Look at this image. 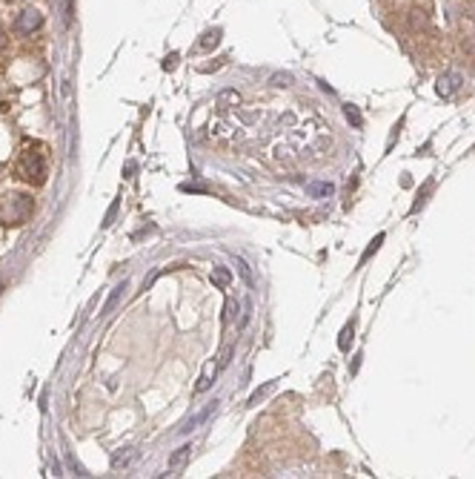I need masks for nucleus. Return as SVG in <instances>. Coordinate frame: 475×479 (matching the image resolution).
<instances>
[{"label":"nucleus","instance_id":"obj_7","mask_svg":"<svg viewBox=\"0 0 475 479\" xmlns=\"http://www.w3.org/2000/svg\"><path fill=\"white\" fill-rule=\"evenodd\" d=\"M212 282H215V287L227 290V287H229V282H232V273L227 270V267H215V273H212Z\"/></svg>","mask_w":475,"mask_h":479},{"label":"nucleus","instance_id":"obj_9","mask_svg":"<svg viewBox=\"0 0 475 479\" xmlns=\"http://www.w3.org/2000/svg\"><path fill=\"white\" fill-rule=\"evenodd\" d=\"M306 190H309V195H329L332 193V184H309Z\"/></svg>","mask_w":475,"mask_h":479},{"label":"nucleus","instance_id":"obj_13","mask_svg":"<svg viewBox=\"0 0 475 479\" xmlns=\"http://www.w3.org/2000/svg\"><path fill=\"white\" fill-rule=\"evenodd\" d=\"M381 242H384V232H378V235H375V242L369 244V250L364 253V258H361V261H367V258H369V256H372V253H375L378 247H381Z\"/></svg>","mask_w":475,"mask_h":479},{"label":"nucleus","instance_id":"obj_16","mask_svg":"<svg viewBox=\"0 0 475 479\" xmlns=\"http://www.w3.org/2000/svg\"><path fill=\"white\" fill-rule=\"evenodd\" d=\"M272 81H275V86H287V83L292 81V75H275Z\"/></svg>","mask_w":475,"mask_h":479},{"label":"nucleus","instance_id":"obj_17","mask_svg":"<svg viewBox=\"0 0 475 479\" xmlns=\"http://www.w3.org/2000/svg\"><path fill=\"white\" fill-rule=\"evenodd\" d=\"M175 64H178V55H169L166 64H164V69H175Z\"/></svg>","mask_w":475,"mask_h":479},{"label":"nucleus","instance_id":"obj_19","mask_svg":"<svg viewBox=\"0 0 475 479\" xmlns=\"http://www.w3.org/2000/svg\"><path fill=\"white\" fill-rule=\"evenodd\" d=\"M0 290H3V284H0Z\"/></svg>","mask_w":475,"mask_h":479},{"label":"nucleus","instance_id":"obj_4","mask_svg":"<svg viewBox=\"0 0 475 479\" xmlns=\"http://www.w3.org/2000/svg\"><path fill=\"white\" fill-rule=\"evenodd\" d=\"M461 89V78L458 75H444L438 81V95H444V98H450V95H455Z\"/></svg>","mask_w":475,"mask_h":479},{"label":"nucleus","instance_id":"obj_3","mask_svg":"<svg viewBox=\"0 0 475 479\" xmlns=\"http://www.w3.org/2000/svg\"><path fill=\"white\" fill-rule=\"evenodd\" d=\"M41 23H43L41 12L26 9V12H20L17 20H15V32H17V35H29V32H35V29H41Z\"/></svg>","mask_w":475,"mask_h":479},{"label":"nucleus","instance_id":"obj_1","mask_svg":"<svg viewBox=\"0 0 475 479\" xmlns=\"http://www.w3.org/2000/svg\"><path fill=\"white\" fill-rule=\"evenodd\" d=\"M15 172H17V178H23L26 184L41 187L46 181V175H49V149L43 144H38V141L26 144L20 149V155H17Z\"/></svg>","mask_w":475,"mask_h":479},{"label":"nucleus","instance_id":"obj_5","mask_svg":"<svg viewBox=\"0 0 475 479\" xmlns=\"http://www.w3.org/2000/svg\"><path fill=\"white\" fill-rule=\"evenodd\" d=\"M218 362H206V368H204V373H201V379H198V387H195V391L198 394H204V391H209V387H212V382H215V376H218Z\"/></svg>","mask_w":475,"mask_h":479},{"label":"nucleus","instance_id":"obj_14","mask_svg":"<svg viewBox=\"0 0 475 479\" xmlns=\"http://www.w3.org/2000/svg\"><path fill=\"white\" fill-rule=\"evenodd\" d=\"M120 293H123V284H120V287H118V290L112 293V298H109V305H106V310H104V313H109V310H112V307L118 305V298H120Z\"/></svg>","mask_w":475,"mask_h":479},{"label":"nucleus","instance_id":"obj_12","mask_svg":"<svg viewBox=\"0 0 475 479\" xmlns=\"http://www.w3.org/2000/svg\"><path fill=\"white\" fill-rule=\"evenodd\" d=\"M229 359H232V345H227L224 350H220V356H218V368H227Z\"/></svg>","mask_w":475,"mask_h":479},{"label":"nucleus","instance_id":"obj_15","mask_svg":"<svg viewBox=\"0 0 475 479\" xmlns=\"http://www.w3.org/2000/svg\"><path fill=\"white\" fill-rule=\"evenodd\" d=\"M346 118H350V121H353L355 127H361V115H358L353 106H346Z\"/></svg>","mask_w":475,"mask_h":479},{"label":"nucleus","instance_id":"obj_6","mask_svg":"<svg viewBox=\"0 0 475 479\" xmlns=\"http://www.w3.org/2000/svg\"><path fill=\"white\" fill-rule=\"evenodd\" d=\"M189 457H192V447H189V445H183V447H178V451L172 454V459H169V471L172 473H178L186 462H189Z\"/></svg>","mask_w":475,"mask_h":479},{"label":"nucleus","instance_id":"obj_18","mask_svg":"<svg viewBox=\"0 0 475 479\" xmlns=\"http://www.w3.org/2000/svg\"><path fill=\"white\" fill-rule=\"evenodd\" d=\"M3 46H6V35H3V29H0V52H3Z\"/></svg>","mask_w":475,"mask_h":479},{"label":"nucleus","instance_id":"obj_2","mask_svg":"<svg viewBox=\"0 0 475 479\" xmlns=\"http://www.w3.org/2000/svg\"><path fill=\"white\" fill-rule=\"evenodd\" d=\"M31 213H35V204L23 193H6L0 195V221L6 227H23Z\"/></svg>","mask_w":475,"mask_h":479},{"label":"nucleus","instance_id":"obj_8","mask_svg":"<svg viewBox=\"0 0 475 479\" xmlns=\"http://www.w3.org/2000/svg\"><path fill=\"white\" fill-rule=\"evenodd\" d=\"M350 336H353V324H346L343 333H341V339H338V347L341 350H350Z\"/></svg>","mask_w":475,"mask_h":479},{"label":"nucleus","instance_id":"obj_11","mask_svg":"<svg viewBox=\"0 0 475 479\" xmlns=\"http://www.w3.org/2000/svg\"><path fill=\"white\" fill-rule=\"evenodd\" d=\"M272 387H275V382H269L267 387H261V391H255V394H252V399H249V405H258V402H261V399H264V396L272 391Z\"/></svg>","mask_w":475,"mask_h":479},{"label":"nucleus","instance_id":"obj_10","mask_svg":"<svg viewBox=\"0 0 475 479\" xmlns=\"http://www.w3.org/2000/svg\"><path fill=\"white\" fill-rule=\"evenodd\" d=\"M218 41H220V29H215V32H206L204 41H201V49H209V46L218 43Z\"/></svg>","mask_w":475,"mask_h":479}]
</instances>
